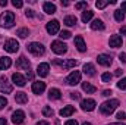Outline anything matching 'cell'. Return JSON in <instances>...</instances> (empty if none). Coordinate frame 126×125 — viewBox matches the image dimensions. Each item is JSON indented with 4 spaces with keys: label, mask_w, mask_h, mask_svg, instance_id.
<instances>
[{
    "label": "cell",
    "mask_w": 126,
    "mask_h": 125,
    "mask_svg": "<svg viewBox=\"0 0 126 125\" xmlns=\"http://www.w3.org/2000/svg\"><path fill=\"white\" fill-rule=\"evenodd\" d=\"M117 106H119V100H117V99H110V100L104 102V103L100 106V110H101V113H104V115H110V113H113V112L116 110Z\"/></svg>",
    "instance_id": "obj_1"
},
{
    "label": "cell",
    "mask_w": 126,
    "mask_h": 125,
    "mask_svg": "<svg viewBox=\"0 0 126 125\" xmlns=\"http://www.w3.org/2000/svg\"><path fill=\"white\" fill-rule=\"evenodd\" d=\"M15 24V13L7 10V12H3L0 15V25L4 27V28H10L12 25Z\"/></svg>",
    "instance_id": "obj_2"
},
{
    "label": "cell",
    "mask_w": 126,
    "mask_h": 125,
    "mask_svg": "<svg viewBox=\"0 0 126 125\" xmlns=\"http://www.w3.org/2000/svg\"><path fill=\"white\" fill-rule=\"evenodd\" d=\"M27 49H28V52L32 53L34 56H41V55H44V52H46L44 46L40 44V43H31V44L27 46Z\"/></svg>",
    "instance_id": "obj_3"
},
{
    "label": "cell",
    "mask_w": 126,
    "mask_h": 125,
    "mask_svg": "<svg viewBox=\"0 0 126 125\" xmlns=\"http://www.w3.org/2000/svg\"><path fill=\"white\" fill-rule=\"evenodd\" d=\"M51 50H53L56 55H64V53L67 52V46H66L63 41L56 40V41L51 43Z\"/></svg>",
    "instance_id": "obj_4"
},
{
    "label": "cell",
    "mask_w": 126,
    "mask_h": 125,
    "mask_svg": "<svg viewBox=\"0 0 126 125\" xmlns=\"http://www.w3.org/2000/svg\"><path fill=\"white\" fill-rule=\"evenodd\" d=\"M54 65H57V66H62L63 69H70V68H75L76 66V61L75 59H69V61H62V59H54L53 61Z\"/></svg>",
    "instance_id": "obj_5"
},
{
    "label": "cell",
    "mask_w": 126,
    "mask_h": 125,
    "mask_svg": "<svg viewBox=\"0 0 126 125\" xmlns=\"http://www.w3.org/2000/svg\"><path fill=\"white\" fill-rule=\"evenodd\" d=\"M4 50H6L7 53H16V52L19 50V43H18L16 40L10 38V40H7V41L4 43Z\"/></svg>",
    "instance_id": "obj_6"
},
{
    "label": "cell",
    "mask_w": 126,
    "mask_h": 125,
    "mask_svg": "<svg viewBox=\"0 0 126 125\" xmlns=\"http://www.w3.org/2000/svg\"><path fill=\"white\" fill-rule=\"evenodd\" d=\"M66 83H67L69 85H76V84H79V83H81V72H79V71L70 72L69 77L66 78Z\"/></svg>",
    "instance_id": "obj_7"
},
{
    "label": "cell",
    "mask_w": 126,
    "mask_h": 125,
    "mask_svg": "<svg viewBox=\"0 0 126 125\" xmlns=\"http://www.w3.org/2000/svg\"><path fill=\"white\" fill-rule=\"evenodd\" d=\"M95 106H97V103H95V100H93V99H85V100L81 102L82 110H87V112H93L95 109Z\"/></svg>",
    "instance_id": "obj_8"
},
{
    "label": "cell",
    "mask_w": 126,
    "mask_h": 125,
    "mask_svg": "<svg viewBox=\"0 0 126 125\" xmlns=\"http://www.w3.org/2000/svg\"><path fill=\"white\" fill-rule=\"evenodd\" d=\"M0 93H4V94L12 93V84L4 77H0Z\"/></svg>",
    "instance_id": "obj_9"
},
{
    "label": "cell",
    "mask_w": 126,
    "mask_h": 125,
    "mask_svg": "<svg viewBox=\"0 0 126 125\" xmlns=\"http://www.w3.org/2000/svg\"><path fill=\"white\" fill-rule=\"evenodd\" d=\"M59 27H60V24H59V21L57 19H53V21H50L48 24H47V27H46V30L48 34H57L59 32Z\"/></svg>",
    "instance_id": "obj_10"
},
{
    "label": "cell",
    "mask_w": 126,
    "mask_h": 125,
    "mask_svg": "<svg viewBox=\"0 0 126 125\" xmlns=\"http://www.w3.org/2000/svg\"><path fill=\"white\" fill-rule=\"evenodd\" d=\"M24 119H25V113H24L22 110H16V112L12 113V122H13V124H16V125L22 124Z\"/></svg>",
    "instance_id": "obj_11"
},
{
    "label": "cell",
    "mask_w": 126,
    "mask_h": 125,
    "mask_svg": "<svg viewBox=\"0 0 126 125\" xmlns=\"http://www.w3.org/2000/svg\"><path fill=\"white\" fill-rule=\"evenodd\" d=\"M16 68L24 69V71H30V69H31V65H30L28 59H27L25 56H21V58L18 59V62H16Z\"/></svg>",
    "instance_id": "obj_12"
},
{
    "label": "cell",
    "mask_w": 126,
    "mask_h": 125,
    "mask_svg": "<svg viewBox=\"0 0 126 125\" xmlns=\"http://www.w3.org/2000/svg\"><path fill=\"white\" fill-rule=\"evenodd\" d=\"M12 81H13L18 87H24V85H25V83H27L25 77H22L19 72H15V74L12 75Z\"/></svg>",
    "instance_id": "obj_13"
},
{
    "label": "cell",
    "mask_w": 126,
    "mask_h": 125,
    "mask_svg": "<svg viewBox=\"0 0 126 125\" xmlns=\"http://www.w3.org/2000/svg\"><path fill=\"white\" fill-rule=\"evenodd\" d=\"M75 46H76V49H78L81 53H84V52L87 50V46H85V41H84L82 35H76V37H75Z\"/></svg>",
    "instance_id": "obj_14"
},
{
    "label": "cell",
    "mask_w": 126,
    "mask_h": 125,
    "mask_svg": "<svg viewBox=\"0 0 126 125\" xmlns=\"http://www.w3.org/2000/svg\"><path fill=\"white\" fill-rule=\"evenodd\" d=\"M97 62L100 63V65H103V66H110L111 62H113V59H111V56H109V55H100V56L97 58Z\"/></svg>",
    "instance_id": "obj_15"
},
{
    "label": "cell",
    "mask_w": 126,
    "mask_h": 125,
    "mask_svg": "<svg viewBox=\"0 0 126 125\" xmlns=\"http://www.w3.org/2000/svg\"><path fill=\"white\" fill-rule=\"evenodd\" d=\"M48 71H50L48 63H40L38 68H37V74H38L40 77H47V75H48Z\"/></svg>",
    "instance_id": "obj_16"
},
{
    "label": "cell",
    "mask_w": 126,
    "mask_h": 125,
    "mask_svg": "<svg viewBox=\"0 0 126 125\" xmlns=\"http://www.w3.org/2000/svg\"><path fill=\"white\" fill-rule=\"evenodd\" d=\"M44 90H46V83H43V81H35V83L32 84V91L35 94H41Z\"/></svg>",
    "instance_id": "obj_17"
},
{
    "label": "cell",
    "mask_w": 126,
    "mask_h": 125,
    "mask_svg": "<svg viewBox=\"0 0 126 125\" xmlns=\"http://www.w3.org/2000/svg\"><path fill=\"white\" fill-rule=\"evenodd\" d=\"M10 65H12V59H10V58H7V56L0 58V71H6V69H9Z\"/></svg>",
    "instance_id": "obj_18"
},
{
    "label": "cell",
    "mask_w": 126,
    "mask_h": 125,
    "mask_svg": "<svg viewBox=\"0 0 126 125\" xmlns=\"http://www.w3.org/2000/svg\"><path fill=\"white\" fill-rule=\"evenodd\" d=\"M120 46H122V37L120 35H111L110 37V47L117 49Z\"/></svg>",
    "instance_id": "obj_19"
},
{
    "label": "cell",
    "mask_w": 126,
    "mask_h": 125,
    "mask_svg": "<svg viewBox=\"0 0 126 125\" xmlns=\"http://www.w3.org/2000/svg\"><path fill=\"white\" fill-rule=\"evenodd\" d=\"M43 9H44V12H46V13H48V15H53V13H56V4H54V3L46 1V3L43 4Z\"/></svg>",
    "instance_id": "obj_20"
},
{
    "label": "cell",
    "mask_w": 126,
    "mask_h": 125,
    "mask_svg": "<svg viewBox=\"0 0 126 125\" xmlns=\"http://www.w3.org/2000/svg\"><path fill=\"white\" fill-rule=\"evenodd\" d=\"M15 100H16V103H21V104H25L27 102H28V96L25 93H22V91H19V93L15 94Z\"/></svg>",
    "instance_id": "obj_21"
},
{
    "label": "cell",
    "mask_w": 126,
    "mask_h": 125,
    "mask_svg": "<svg viewBox=\"0 0 126 125\" xmlns=\"http://www.w3.org/2000/svg\"><path fill=\"white\" fill-rule=\"evenodd\" d=\"M82 71H84V74H87V75H90V77L95 75V66L94 65H91V63H85Z\"/></svg>",
    "instance_id": "obj_22"
},
{
    "label": "cell",
    "mask_w": 126,
    "mask_h": 125,
    "mask_svg": "<svg viewBox=\"0 0 126 125\" xmlns=\"http://www.w3.org/2000/svg\"><path fill=\"white\" fill-rule=\"evenodd\" d=\"M60 96H62V93H60L59 88H51L48 91V99H51V100H59Z\"/></svg>",
    "instance_id": "obj_23"
},
{
    "label": "cell",
    "mask_w": 126,
    "mask_h": 125,
    "mask_svg": "<svg viewBox=\"0 0 126 125\" xmlns=\"http://www.w3.org/2000/svg\"><path fill=\"white\" fill-rule=\"evenodd\" d=\"M73 112H75V107L73 106H66V107H63L62 110H60V116H63V118L70 116Z\"/></svg>",
    "instance_id": "obj_24"
},
{
    "label": "cell",
    "mask_w": 126,
    "mask_h": 125,
    "mask_svg": "<svg viewBox=\"0 0 126 125\" xmlns=\"http://www.w3.org/2000/svg\"><path fill=\"white\" fill-rule=\"evenodd\" d=\"M82 90L85 91V93H88V94H93L97 91V88H95L94 85H91L90 83H82Z\"/></svg>",
    "instance_id": "obj_25"
},
{
    "label": "cell",
    "mask_w": 126,
    "mask_h": 125,
    "mask_svg": "<svg viewBox=\"0 0 126 125\" xmlns=\"http://www.w3.org/2000/svg\"><path fill=\"white\" fill-rule=\"evenodd\" d=\"M91 28L94 30V31H97V30H104V24H103V21L101 19H94L93 21V24H91Z\"/></svg>",
    "instance_id": "obj_26"
},
{
    "label": "cell",
    "mask_w": 126,
    "mask_h": 125,
    "mask_svg": "<svg viewBox=\"0 0 126 125\" xmlns=\"http://www.w3.org/2000/svg\"><path fill=\"white\" fill-rule=\"evenodd\" d=\"M76 16H66L64 18V21H63V24L64 25H67V27H73L75 24H76Z\"/></svg>",
    "instance_id": "obj_27"
},
{
    "label": "cell",
    "mask_w": 126,
    "mask_h": 125,
    "mask_svg": "<svg viewBox=\"0 0 126 125\" xmlns=\"http://www.w3.org/2000/svg\"><path fill=\"white\" fill-rule=\"evenodd\" d=\"M93 15H94V12H91V10H85V12H82V16H81V19H82V22H88L91 18H93Z\"/></svg>",
    "instance_id": "obj_28"
},
{
    "label": "cell",
    "mask_w": 126,
    "mask_h": 125,
    "mask_svg": "<svg viewBox=\"0 0 126 125\" xmlns=\"http://www.w3.org/2000/svg\"><path fill=\"white\" fill-rule=\"evenodd\" d=\"M114 19L117 21V22H122L123 19H125V13L119 9V10H114Z\"/></svg>",
    "instance_id": "obj_29"
},
{
    "label": "cell",
    "mask_w": 126,
    "mask_h": 125,
    "mask_svg": "<svg viewBox=\"0 0 126 125\" xmlns=\"http://www.w3.org/2000/svg\"><path fill=\"white\" fill-rule=\"evenodd\" d=\"M43 115H44V116H47V118H50V116H53V115H54V112H53V109H51V107L44 106V107H43Z\"/></svg>",
    "instance_id": "obj_30"
},
{
    "label": "cell",
    "mask_w": 126,
    "mask_h": 125,
    "mask_svg": "<svg viewBox=\"0 0 126 125\" xmlns=\"http://www.w3.org/2000/svg\"><path fill=\"white\" fill-rule=\"evenodd\" d=\"M16 35H19L21 38H27L30 35V31H28V28H21V30H18Z\"/></svg>",
    "instance_id": "obj_31"
},
{
    "label": "cell",
    "mask_w": 126,
    "mask_h": 125,
    "mask_svg": "<svg viewBox=\"0 0 126 125\" xmlns=\"http://www.w3.org/2000/svg\"><path fill=\"white\" fill-rule=\"evenodd\" d=\"M107 4H109V1H107V0H98V1H95V6H97L98 9H104Z\"/></svg>",
    "instance_id": "obj_32"
},
{
    "label": "cell",
    "mask_w": 126,
    "mask_h": 125,
    "mask_svg": "<svg viewBox=\"0 0 126 125\" xmlns=\"http://www.w3.org/2000/svg\"><path fill=\"white\" fill-rule=\"evenodd\" d=\"M111 78H113V75H111V74H109V72H104V74L101 75V80H103L104 83H109V81H111Z\"/></svg>",
    "instance_id": "obj_33"
},
{
    "label": "cell",
    "mask_w": 126,
    "mask_h": 125,
    "mask_svg": "<svg viewBox=\"0 0 126 125\" xmlns=\"http://www.w3.org/2000/svg\"><path fill=\"white\" fill-rule=\"evenodd\" d=\"M117 87H119L120 90H126V78L119 80V83H117Z\"/></svg>",
    "instance_id": "obj_34"
},
{
    "label": "cell",
    "mask_w": 126,
    "mask_h": 125,
    "mask_svg": "<svg viewBox=\"0 0 126 125\" xmlns=\"http://www.w3.org/2000/svg\"><path fill=\"white\" fill-rule=\"evenodd\" d=\"M70 31H60V38H64V40H67V38H70Z\"/></svg>",
    "instance_id": "obj_35"
},
{
    "label": "cell",
    "mask_w": 126,
    "mask_h": 125,
    "mask_svg": "<svg viewBox=\"0 0 126 125\" xmlns=\"http://www.w3.org/2000/svg\"><path fill=\"white\" fill-rule=\"evenodd\" d=\"M87 4H88L87 1H79V3H76V4H75V7H76L78 10H81V9H84V7H87Z\"/></svg>",
    "instance_id": "obj_36"
},
{
    "label": "cell",
    "mask_w": 126,
    "mask_h": 125,
    "mask_svg": "<svg viewBox=\"0 0 126 125\" xmlns=\"http://www.w3.org/2000/svg\"><path fill=\"white\" fill-rule=\"evenodd\" d=\"M4 106H7V99L3 97V96H0V109H3Z\"/></svg>",
    "instance_id": "obj_37"
},
{
    "label": "cell",
    "mask_w": 126,
    "mask_h": 125,
    "mask_svg": "<svg viewBox=\"0 0 126 125\" xmlns=\"http://www.w3.org/2000/svg\"><path fill=\"white\" fill-rule=\"evenodd\" d=\"M116 118H117L119 121H123V119H126V115H125V112H117V115H116Z\"/></svg>",
    "instance_id": "obj_38"
},
{
    "label": "cell",
    "mask_w": 126,
    "mask_h": 125,
    "mask_svg": "<svg viewBox=\"0 0 126 125\" xmlns=\"http://www.w3.org/2000/svg\"><path fill=\"white\" fill-rule=\"evenodd\" d=\"M12 4H13L15 7H22V4H24V3H22L21 0H13V1H12Z\"/></svg>",
    "instance_id": "obj_39"
},
{
    "label": "cell",
    "mask_w": 126,
    "mask_h": 125,
    "mask_svg": "<svg viewBox=\"0 0 126 125\" xmlns=\"http://www.w3.org/2000/svg\"><path fill=\"white\" fill-rule=\"evenodd\" d=\"M25 15H27L28 18H32L35 13H34V10H31V9H27V10H25Z\"/></svg>",
    "instance_id": "obj_40"
},
{
    "label": "cell",
    "mask_w": 126,
    "mask_h": 125,
    "mask_svg": "<svg viewBox=\"0 0 126 125\" xmlns=\"http://www.w3.org/2000/svg\"><path fill=\"white\" fill-rule=\"evenodd\" d=\"M70 97H72V99H75V100H78V99H81V94L75 91V93H70Z\"/></svg>",
    "instance_id": "obj_41"
},
{
    "label": "cell",
    "mask_w": 126,
    "mask_h": 125,
    "mask_svg": "<svg viewBox=\"0 0 126 125\" xmlns=\"http://www.w3.org/2000/svg\"><path fill=\"white\" fill-rule=\"evenodd\" d=\"M119 59H120V62L126 63V53H120L119 55Z\"/></svg>",
    "instance_id": "obj_42"
},
{
    "label": "cell",
    "mask_w": 126,
    "mask_h": 125,
    "mask_svg": "<svg viewBox=\"0 0 126 125\" xmlns=\"http://www.w3.org/2000/svg\"><path fill=\"white\" fill-rule=\"evenodd\" d=\"M64 125H78V122H76L75 119H69V121H66Z\"/></svg>",
    "instance_id": "obj_43"
},
{
    "label": "cell",
    "mask_w": 126,
    "mask_h": 125,
    "mask_svg": "<svg viewBox=\"0 0 126 125\" xmlns=\"http://www.w3.org/2000/svg\"><path fill=\"white\" fill-rule=\"evenodd\" d=\"M110 94H113L111 93V90H104V91H103V96H106V97H109Z\"/></svg>",
    "instance_id": "obj_44"
},
{
    "label": "cell",
    "mask_w": 126,
    "mask_h": 125,
    "mask_svg": "<svg viewBox=\"0 0 126 125\" xmlns=\"http://www.w3.org/2000/svg\"><path fill=\"white\" fill-rule=\"evenodd\" d=\"M27 77H28L30 80H32V78H34V74L31 72V69H30V71H27Z\"/></svg>",
    "instance_id": "obj_45"
},
{
    "label": "cell",
    "mask_w": 126,
    "mask_h": 125,
    "mask_svg": "<svg viewBox=\"0 0 126 125\" xmlns=\"http://www.w3.org/2000/svg\"><path fill=\"white\" fill-rule=\"evenodd\" d=\"M120 10H122V12H126V1H123V3L120 4Z\"/></svg>",
    "instance_id": "obj_46"
},
{
    "label": "cell",
    "mask_w": 126,
    "mask_h": 125,
    "mask_svg": "<svg viewBox=\"0 0 126 125\" xmlns=\"http://www.w3.org/2000/svg\"><path fill=\"white\" fill-rule=\"evenodd\" d=\"M0 125H7V121L4 118H0Z\"/></svg>",
    "instance_id": "obj_47"
},
{
    "label": "cell",
    "mask_w": 126,
    "mask_h": 125,
    "mask_svg": "<svg viewBox=\"0 0 126 125\" xmlns=\"http://www.w3.org/2000/svg\"><path fill=\"white\" fill-rule=\"evenodd\" d=\"M37 125H50V124L46 122V121H40V122H37Z\"/></svg>",
    "instance_id": "obj_48"
},
{
    "label": "cell",
    "mask_w": 126,
    "mask_h": 125,
    "mask_svg": "<svg viewBox=\"0 0 126 125\" xmlns=\"http://www.w3.org/2000/svg\"><path fill=\"white\" fill-rule=\"evenodd\" d=\"M114 74H116L117 77H120V75H122V69H116V72H114Z\"/></svg>",
    "instance_id": "obj_49"
},
{
    "label": "cell",
    "mask_w": 126,
    "mask_h": 125,
    "mask_svg": "<svg viewBox=\"0 0 126 125\" xmlns=\"http://www.w3.org/2000/svg\"><path fill=\"white\" fill-rule=\"evenodd\" d=\"M7 4V0H0V6H6Z\"/></svg>",
    "instance_id": "obj_50"
},
{
    "label": "cell",
    "mask_w": 126,
    "mask_h": 125,
    "mask_svg": "<svg viewBox=\"0 0 126 125\" xmlns=\"http://www.w3.org/2000/svg\"><path fill=\"white\" fill-rule=\"evenodd\" d=\"M120 32H122L123 35H126V27H122V28H120Z\"/></svg>",
    "instance_id": "obj_51"
},
{
    "label": "cell",
    "mask_w": 126,
    "mask_h": 125,
    "mask_svg": "<svg viewBox=\"0 0 126 125\" xmlns=\"http://www.w3.org/2000/svg\"><path fill=\"white\" fill-rule=\"evenodd\" d=\"M62 6H69V1H63L62 0Z\"/></svg>",
    "instance_id": "obj_52"
},
{
    "label": "cell",
    "mask_w": 126,
    "mask_h": 125,
    "mask_svg": "<svg viewBox=\"0 0 126 125\" xmlns=\"http://www.w3.org/2000/svg\"><path fill=\"white\" fill-rule=\"evenodd\" d=\"M110 125H125V124H122V122H116V124H110Z\"/></svg>",
    "instance_id": "obj_53"
},
{
    "label": "cell",
    "mask_w": 126,
    "mask_h": 125,
    "mask_svg": "<svg viewBox=\"0 0 126 125\" xmlns=\"http://www.w3.org/2000/svg\"><path fill=\"white\" fill-rule=\"evenodd\" d=\"M82 125H91V124H90V122H84Z\"/></svg>",
    "instance_id": "obj_54"
}]
</instances>
